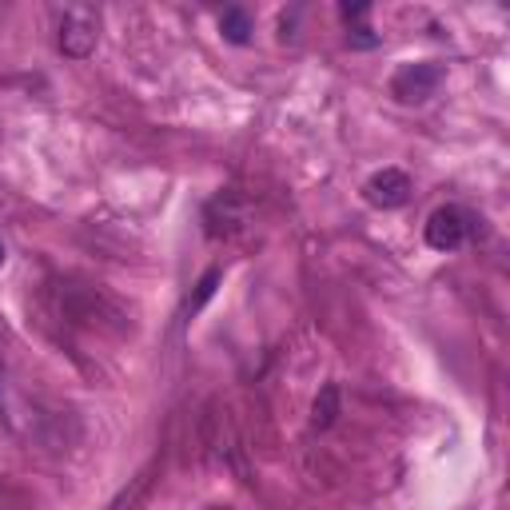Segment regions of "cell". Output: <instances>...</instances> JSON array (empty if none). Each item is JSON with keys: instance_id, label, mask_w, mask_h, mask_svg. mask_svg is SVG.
Listing matches in <instances>:
<instances>
[{"instance_id": "6da1fadb", "label": "cell", "mask_w": 510, "mask_h": 510, "mask_svg": "<svg viewBox=\"0 0 510 510\" xmlns=\"http://www.w3.org/2000/svg\"><path fill=\"white\" fill-rule=\"evenodd\" d=\"M96 32H100V16L88 5H72L60 13V52L72 60L92 57L96 48Z\"/></svg>"}, {"instance_id": "7a4b0ae2", "label": "cell", "mask_w": 510, "mask_h": 510, "mask_svg": "<svg viewBox=\"0 0 510 510\" xmlns=\"http://www.w3.org/2000/svg\"><path fill=\"white\" fill-rule=\"evenodd\" d=\"M442 84V64L422 60V64H407L390 76V96L399 104H422L435 96V88Z\"/></svg>"}, {"instance_id": "3957f363", "label": "cell", "mask_w": 510, "mask_h": 510, "mask_svg": "<svg viewBox=\"0 0 510 510\" xmlns=\"http://www.w3.org/2000/svg\"><path fill=\"white\" fill-rule=\"evenodd\" d=\"M466 232H471V215L463 208H454V203L431 212V220H427V244L435 247V252H454V247H463Z\"/></svg>"}, {"instance_id": "277c9868", "label": "cell", "mask_w": 510, "mask_h": 510, "mask_svg": "<svg viewBox=\"0 0 510 510\" xmlns=\"http://www.w3.org/2000/svg\"><path fill=\"white\" fill-rule=\"evenodd\" d=\"M411 192H415V183H411V176L403 168H383V172H375L371 180H367V203H375V208H403V203L411 200Z\"/></svg>"}, {"instance_id": "5b68a950", "label": "cell", "mask_w": 510, "mask_h": 510, "mask_svg": "<svg viewBox=\"0 0 510 510\" xmlns=\"http://www.w3.org/2000/svg\"><path fill=\"white\" fill-rule=\"evenodd\" d=\"M343 411V395H339V383H323L316 403H311V427L316 431H328L335 419H339Z\"/></svg>"}, {"instance_id": "8992f818", "label": "cell", "mask_w": 510, "mask_h": 510, "mask_svg": "<svg viewBox=\"0 0 510 510\" xmlns=\"http://www.w3.org/2000/svg\"><path fill=\"white\" fill-rule=\"evenodd\" d=\"M220 32H224V40H232V45H247V40H252V16H247L244 8H224Z\"/></svg>"}, {"instance_id": "52a82bcc", "label": "cell", "mask_w": 510, "mask_h": 510, "mask_svg": "<svg viewBox=\"0 0 510 510\" xmlns=\"http://www.w3.org/2000/svg\"><path fill=\"white\" fill-rule=\"evenodd\" d=\"M215 287H220V267H208V271L200 276V284H195V296L188 299V316H195V311H200L203 303L215 296Z\"/></svg>"}, {"instance_id": "ba28073f", "label": "cell", "mask_w": 510, "mask_h": 510, "mask_svg": "<svg viewBox=\"0 0 510 510\" xmlns=\"http://www.w3.org/2000/svg\"><path fill=\"white\" fill-rule=\"evenodd\" d=\"M347 40H351V48H375L379 45V36L371 28H351L347 32Z\"/></svg>"}, {"instance_id": "9c48e42d", "label": "cell", "mask_w": 510, "mask_h": 510, "mask_svg": "<svg viewBox=\"0 0 510 510\" xmlns=\"http://www.w3.org/2000/svg\"><path fill=\"white\" fill-rule=\"evenodd\" d=\"M343 16L351 20V16H367V5H343Z\"/></svg>"}, {"instance_id": "30bf717a", "label": "cell", "mask_w": 510, "mask_h": 510, "mask_svg": "<svg viewBox=\"0 0 510 510\" xmlns=\"http://www.w3.org/2000/svg\"><path fill=\"white\" fill-rule=\"evenodd\" d=\"M0 267H5V244H0Z\"/></svg>"}]
</instances>
